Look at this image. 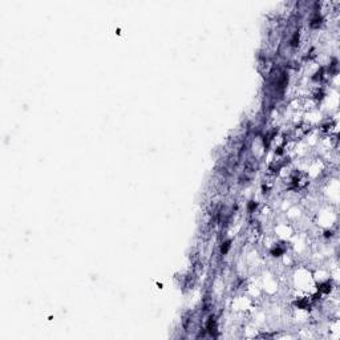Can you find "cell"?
I'll use <instances>...</instances> for the list:
<instances>
[{
  "mask_svg": "<svg viewBox=\"0 0 340 340\" xmlns=\"http://www.w3.org/2000/svg\"><path fill=\"white\" fill-rule=\"evenodd\" d=\"M230 247H231V241H230V239H226V241H223V242H222V244H221V254H222V255H226L227 252H229Z\"/></svg>",
  "mask_w": 340,
  "mask_h": 340,
  "instance_id": "cell-1",
  "label": "cell"
},
{
  "mask_svg": "<svg viewBox=\"0 0 340 340\" xmlns=\"http://www.w3.org/2000/svg\"><path fill=\"white\" fill-rule=\"evenodd\" d=\"M256 206H258V203H256L255 201H250V202L247 203V210H249L250 213H254L255 209H256Z\"/></svg>",
  "mask_w": 340,
  "mask_h": 340,
  "instance_id": "cell-2",
  "label": "cell"
}]
</instances>
